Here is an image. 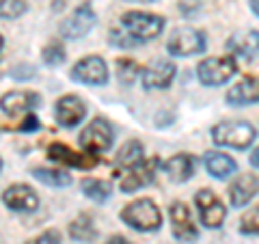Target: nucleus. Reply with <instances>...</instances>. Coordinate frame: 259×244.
Masks as SVG:
<instances>
[{
  "label": "nucleus",
  "mask_w": 259,
  "mask_h": 244,
  "mask_svg": "<svg viewBox=\"0 0 259 244\" xmlns=\"http://www.w3.org/2000/svg\"><path fill=\"white\" fill-rule=\"evenodd\" d=\"M166 20L158 13H147V11H130L123 13L117 26L110 28L108 42L115 48H134L141 44H147L158 39L164 32Z\"/></svg>",
  "instance_id": "f257e3e1"
},
{
  "label": "nucleus",
  "mask_w": 259,
  "mask_h": 244,
  "mask_svg": "<svg viewBox=\"0 0 259 244\" xmlns=\"http://www.w3.org/2000/svg\"><path fill=\"white\" fill-rule=\"evenodd\" d=\"M121 221L139 233H153L162 227V212L153 199H136L121 210Z\"/></svg>",
  "instance_id": "f03ea898"
},
{
  "label": "nucleus",
  "mask_w": 259,
  "mask_h": 244,
  "mask_svg": "<svg viewBox=\"0 0 259 244\" xmlns=\"http://www.w3.org/2000/svg\"><path fill=\"white\" fill-rule=\"evenodd\" d=\"M257 130L255 126L246 121H221L212 128V141L218 147H229V149H248L255 145Z\"/></svg>",
  "instance_id": "7ed1b4c3"
},
{
  "label": "nucleus",
  "mask_w": 259,
  "mask_h": 244,
  "mask_svg": "<svg viewBox=\"0 0 259 244\" xmlns=\"http://www.w3.org/2000/svg\"><path fill=\"white\" fill-rule=\"evenodd\" d=\"M238 74V63L236 56H209L201 61L197 67V78L203 87H221L227 85L229 80Z\"/></svg>",
  "instance_id": "20e7f679"
},
{
  "label": "nucleus",
  "mask_w": 259,
  "mask_h": 244,
  "mask_svg": "<svg viewBox=\"0 0 259 244\" xmlns=\"http://www.w3.org/2000/svg\"><path fill=\"white\" fill-rule=\"evenodd\" d=\"M205 48H207L205 32L192 28V26L175 28L171 32V37L166 39V52L171 56H182V59L205 52Z\"/></svg>",
  "instance_id": "39448f33"
},
{
  "label": "nucleus",
  "mask_w": 259,
  "mask_h": 244,
  "mask_svg": "<svg viewBox=\"0 0 259 244\" xmlns=\"http://www.w3.org/2000/svg\"><path fill=\"white\" fill-rule=\"evenodd\" d=\"M95 22H97V15H95L91 0H84V3H80L76 9L69 13V18H65V22L61 24V37L67 39V42L82 39L91 32Z\"/></svg>",
  "instance_id": "423d86ee"
},
{
  "label": "nucleus",
  "mask_w": 259,
  "mask_h": 244,
  "mask_svg": "<svg viewBox=\"0 0 259 244\" xmlns=\"http://www.w3.org/2000/svg\"><path fill=\"white\" fill-rule=\"evenodd\" d=\"M160 165L162 160L160 158H149V160H141L139 165H134L132 169H127L123 175H121L119 180V190L125 192V194H132L136 190L141 188H147L149 184H153V180H156L158 171H160Z\"/></svg>",
  "instance_id": "0eeeda50"
},
{
  "label": "nucleus",
  "mask_w": 259,
  "mask_h": 244,
  "mask_svg": "<svg viewBox=\"0 0 259 244\" xmlns=\"http://www.w3.org/2000/svg\"><path fill=\"white\" fill-rule=\"evenodd\" d=\"M115 143V128L104 117H97L80 132V147L87 153H102L108 151Z\"/></svg>",
  "instance_id": "6e6552de"
},
{
  "label": "nucleus",
  "mask_w": 259,
  "mask_h": 244,
  "mask_svg": "<svg viewBox=\"0 0 259 244\" xmlns=\"http://www.w3.org/2000/svg\"><path fill=\"white\" fill-rule=\"evenodd\" d=\"M71 80L80 85H89V87H106L110 80V71L108 65L102 56H84L80 59L74 67H71Z\"/></svg>",
  "instance_id": "1a4fd4ad"
},
{
  "label": "nucleus",
  "mask_w": 259,
  "mask_h": 244,
  "mask_svg": "<svg viewBox=\"0 0 259 244\" xmlns=\"http://www.w3.org/2000/svg\"><path fill=\"white\" fill-rule=\"evenodd\" d=\"M194 206L199 210L201 225H205L207 229H218V227H223L225 216H227V208L209 188H201L197 194H194Z\"/></svg>",
  "instance_id": "9d476101"
},
{
  "label": "nucleus",
  "mask_w": 259,
  "mask_h": 244,
  "mask_svg": "<svg viewBox=\"0 0 259 244\" xmlns=\"http://www.w3.org/2000/svg\"><path fill=\"white\" fill-rule=\"evenodd\" d=\"M168 218H171V231H173L175 240H180V242H197L199 240V229H197V225H194L190 210L186 203H182V201L171 203Z\"/></svg>",
  "instance_id": "9b49d317"
},
{
  "label": "nucleus",
  "mask_w": 259,
  "mask_h": 244,
  "mask_svg": "<svg viewBox=\"0 0 259 244\" xmlns=\"http://www.w3.org/2000/svg\"><path fill=\"white\" fill-rule=\"evenodd\" d=\"M3 203L13 212L32 214L39 210V194L35 192V188H30L26 184H11L3 192Z\"/></svg>",
  "instance_id": "f8f14e48"
},
{
  "label": "nucleus",
  "mask_w": 259,
  "mask_h": 244,
  "mask_svg": "<svg viewBox=\"0 0 259 244\" xmlns=\"http://www.w3.org/2000/svg\"><path fill=\"white\" fill-rule=\"evenodd\" d=\"M54 117L56 124L61 128H76L87 117V104L82 97L78 95H63L59 102L54 104Z\"/></svg>",
  "instance_id": "ddd939ff"
},
{
  "label": "nucleus",
  "mask_w": 259,
  "mask_h": 244,
  "mask_svg": "<svg viewBox=\"0 0 259 244\" xmlns=\"http://www.w3.org/2000/svg\"><path fill=\"white\" fill-rule=\"evenodd\" d=\"M139 74H141L145 89H149V91H162V89H168L173 85L177 67L171 61H153L145 69H141Z\"/></svg>",
  "instance_id": "4468645a"
},
{
  "label": "nucleus",
  "mask_w": 259,
  "mask_h": 244,
  "mask_svg": "<svg viewBox=\"0 0 259 244\" xmlns=\"http://www.w3.org/2000/svg\"><path fill=\"white\" fill-rule=\"evenodd\" d=\"M48 160H52L56 162V165H65V167H78V169H93L97 162L95 158V153H78L74 151L71 147H67V145H63V143H52V145H48Z\"/></svg>",
  "instance_id": "2eb2a0df"
},
{
  "label": "nucleus",
  "mask_w": 259,
  "mask_h": 244,
  "mask_svg": "<svg viewBox=\"0 0 259 244\" xmlns=\"http://www.w3.org/2000/svg\"><path fill=\"white\" fill-rule=\"evenodd\" d=\"M41 106V95L37 91H9L0 97V110L7 117L24 115Z\"/></svg>",
  "instance_id": "dca6fc26"
},
{
  "label": "nucleus",
  "mask_w": 259,
  "mask_h": 244,
  "mask_svg": "<svg viewBox=\"0 0 259 244\" xmlns=\"http://www.w3.org/2000/svg\"><path fill=\"white\" fill-rule=\"evenodd\" d=\"M194 167H197V160H194L190 153H177V156L168 158L166 162H162L160 169L166 173V177L175 184H186L194 175Z\"/></svg>",
  "instance_id": "f3484780"
},
{
  "label": "nucleus",
  "mask_w": 259,
  "mask_h": 244,
  "mask_svg": "<svg viewBox=\"0 0 259 244\" xmlns=\"http://www.w3.org/2000/svg\"><path fill=\"white\" fill-rule=\"evenodd\" d=\"M225 100L229 106H253L259 100V87L255 76H246L244 80H240L238 85H233L227 91Z\"/></svg>",
  "instance_id": "a211bd4d"
},
{
  "label": "nucleus",
  "mask_w": 259,
  "mask_h": 244,
  "mask_svg": "<svg viewBox=\"0 0 259 244\" xmlns=\"http://www.w3.org/2000/svg\"><path fill=\"white\" fill-rule=\"evenodd\" d=\"M257 188H259L257 175H253V173L240 175L238 180L231 184V188H229V201H231V206L233 208H244V206H248V203L257 197Z\"/></svg>",
  "instance_id": "6ab92c4d"
},
{
  "label": "nucleus",
  "mask_w": 259,
  "mask_h": 244,
  "mask_svg": "<svg viewBox=\"0 0 259 244\" xmlns=\"http://www.w3.org/2000/svg\"><path fill=\"white\" fill-rule=\"evenodd\" d=\"M203 165L207 169V173L212 175L214 180H221V182L227 180V177H231L238 171L236 160L223 151H207L203 156Z\"/></svg>",
  "instance_id": "aec40b11"
},
{
  "label": "nucleus",
  "mask_w": 259,
  "mask_h": 244,
  "mask_svg": "<svg viewBox=\"0 0 259 244\" xmlns=\"http://www.w3.org/2000/svg\"><path fill=\"white\" fill-rule=\"evenodd\" d=\"M145 158V149H143V143L141 141H127L123 147L119 149L117 158H115V171L117 175H123L127 169H132L134 165Z\"/></svg>",
  "instance_id": "412c9836"
},
{
  "label": "nucleus",
  "mask_w": 259,
  "mask_h": 244,
  "mask_svg": "<svg viewBox=\"0 0 259 244\" xmlns=\"http://www.w3.org/2000/svg\"><path fill=\"white\" fill-rule=\"evenodd\" d=\"M80 188H82V194L87 199H91L95 203H106L112 197V184L106 180H97V177H84L80 182Z\"/></svg>",
  "instance_id": "4be33fe9"
},
{
  "label": "nucleus",
  "mask_w": 259,
  "mask_h": 244,
  "mask_svg": "<svg viewBox=\"0 0 259 244\" xmlns=\"http://www.w3.org/2000/svg\"><path fill=\"white\" fill-rule=\"evenodd\" d=\"M69 235L76 242H84V244L93 242L97 238V227L93 223V218L89 214H78V218L69 223Z\"/></svg>",
  "instance_id": "5701e85b"
},
{
  "label": "nucleus",
  "mask_w": 259,
  "mask_h": 244,
  "mask_svg": "<svg viewBox=\"0 0 259 244\" xmlns=\"http://www.w3.org/2000/svg\"><path fill=\"white\" fill-rule=\"evenodd\" d=\"M32 177L39 180L44 186H50V188H67V186H71V175L65 173V171H56V169L37 167V169H32Z\"/></svg>",
  "instance_id": "b1692460"
},
{
  "label": "nucleus",
  "mask_w": 259,
  "mask_h": 244,
  "mask_svg": "<svg viewBox=\"0 0 259 244\" xmlns=\"http://www.w3.org/2000/svg\"><path fill=\"white\" fill-rule=\"evenodd\" d=\"M139 71H141V67L132 59H119L117 61V78L123 87H132L136 76H139Z\"/></svg>",
  "instance_id": "393cba45"
},
{
  "label": "nucleus",
  "mask_w": 259,
  "mask_h": 244,
  "mask_svg": "<svg viewBox=\"0 0 259 244\" xmlns=\"http://www.w3.org/2000/svg\"><path fill=\"white\" fill-rule=\"evenodd\" d=\"M28 11L26 0H0V20H18Z\"/></svg>",
  "instance_id": "a878e982"
},
{
  "label": "nucleus",
  "mask_w": 259,
  "mask_h": 244,
  "mask_svg": "<svg viewBox=\"0 0 259 244\" xmlns=\"http://www.w3.org/2000/svg\"><path fill=\"white\" fill-rule=\"evenodd\" d=\"M41 59L46 65H50V67H56V65H63L65 59H67V54H65L63 46L61 44H48L44 50H41Z\"/></svg>",
  "instance_id": "bb28decb"
},
{
  "label": "nucleus",
  "mask_w": 259,
  "mask_h": 244,
  "mask_svg": "<svg viewBox=\"0 0 259 244\" xmlns=\"http://www.w3.org/2000/svg\"><path fill=\"white\" fill-rule=\"evenodd\" d=\"M257 208H253L250 212H246L244 216H242L240 221V233L242 235H257L259 233V221H257Z\"/></svg>",
  "instance_id": "cd10ccee"
},
{
  "label": "nucleus",
  "mask_w": 259,
  "mask_h": 244,
  "mask_svg": "<svg viewBox=\"0 0 259 244\" xmlns=\"http://www.w3.org/2000/svg\"><path fill=\"white\" fill-rule=\"evenodd\" d=\"M201 7H203V0H180L177 3V9L182 11L184 18H194L201 11Z\"/></svg>",
  "instance_id": "c85d7f7f"
},
{
  "label": "nucleus",
  "mask_w": 259,
  "mask_h": 244,
  "mask_svg": "<svg viewBox=\"0 0 259 244\" xmlns=\"http://www.w3.org/2000/svg\"><path fill=\"white\" fill-rule=\"evenodd\" d=\"M26 244H61V233L56 229H48L44 233L35 235V238L28 240Z\"/></svg>",
  "instance_id": "c756f323"
},
{
  "label": "nucleus",
  "mask_w": 259,
  "mask_h": 244,
  "mask_svg": "<svg viewBox=\"0 0 259 244\" xmlns=\"http://www.w3.org/2000/svg\"><path fill=\"white\" fill-rule=\"evenodd\" d=\"M9 76L13 80H30V78H35L37 76V71L32 65H18V67H13L9 71Z\"/></svg>",
  "instance_id": "7c9ffc66"
},
{
  "label": "nucleus",
  "mask_w": 259,
  "mask_h": 244,
  "mask_svg": "<svg viewBox=\"0 0 259 244\" xmlns=\"http://www.w3.org/2000/svg\"><path fill=\"white\" fill-rule=\"evenodd\" d=\"M41 128V124H39V119L35 115H30V112H26V117H24V121L20 124V132H37V130Z\"/></svg>",
  "instance_id": "2f4dec72"
},
{
  "label": "nucleus",
  "mask_w": 259,
  "mask_h": 244,
  "mask_svg": "<svg viewBox=\"0 0 259 244\" xmlns=\"http://www.w3.org/2000/svg\"><path fill=\"white\" fill-rule=\"evenodd\" d=\"M106 244H130V242L123 238V235H115V238H110Z\"/></svg>",
  "instance_id": "473e14b6"
},
{
  "label": "nucleus",
  "mask_w": 259,
  "mask_h": 244,
  "mask_svg": "<svg viewBox=\"0 0 259 244\" xmlns=\"http://www.w3.org/2000/svg\"><path fill=\"white\" fill-rule=\"evenodd\" d=\"M250 165H253V169H257V147H253V156H250Z\"/></svg>",
  "instance_id": "72a5a7b5"
},
{
  "label": "nucleus",
  "mask_w": 259,
  "mask_h": 244,
  "mask_svg": "<svg viewBox=\"0 0 259 244\" xmlns=\"http://www.w3.org/2000/svg\"><path fill=\"white\" fill-rule=\"evenodd\" d=\"M250 9H253V15L259 13V9H257V0H250Z\"/></svg>",
  "instance_id": "f704fd0d"
},
{
  "label": "nucleus",
  "mask_w": 259,
  "mask_h": 244,
  "mask_svg": "<svg viewBox=\"0 0 259 244\" xmlns=\"http://www.w3.org/2000/svg\"><path fill=\"white\" fill-rule=\"evenodd\" d=\"M125 3H158V0H125Z\"/></svg>",
  "instance_id": "c9c22d12"
},
{
  "label": "nucleus",
  "mask_w": 259,
  "mask_h": 244,
  "mask_svg": "<svg viewBox=\"0 0 259 244\" xmlns=\"http://www.w3.org/2000/svg\"><path fill=\"white\" fill-rule=\"evenodd\" d=\"M3 48H5V39H3V35H0V54H3Z\"/></svg>",
  "instance_id": "e433bc0d"
},
{
  "label": "nucleus",
  "mask_w": 259,
  "mask_h": 244,
  "mask_svg": "<svg viewBox=\"0 0 259 244\" xmlns=\"http://www.w3.org/2000/svg\"><path fill=\"white\" fill-rule=\"evenodd\" d=\"M0 169H3V160H0Z\"/></svg>",
  "instance_id": "4c0bfd02"
}]
</instances>
